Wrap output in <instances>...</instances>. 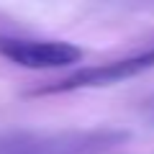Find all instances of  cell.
Returning a JSON list of instances; mask_svg holds the SVG:
<instances>
[{"label": "cell", "mask_w": 154, "mask_h": 154, "mask_svg": "<svg viewBox=\"0 0 154 154\" xmlns=\"http://www.w3.org/2000/svg\"><path fill=\"white\" fill-rule=\"evenodd\" d=\"M152 67H154V46L146 51H139V54L123 57V59H113L95 67H82L64 80L44 85L33 95H57V93H72V90H85V88H103V85H113V82H121V80H128V77H136Z\"/></svg>", "instance_id": "2"}, {"label": "cell", "mask_w": 154, "mask_h": 154, "mask_svg": "<svg viewBox=\"0 0 154 154\" xmlns=\"http://www.w3.org/2000/svg\"><path fill=\"white\" fill-rule=\"evenodd\" d=\"M128 139L126 131H21L0 139V154H105Z\"/></svg>", "instance_id": "1"}, {"label": "cell", "mask_w": 154, "mask_h": 154, "mask_svg": "<svg viewBox=\"0 0 154 154\" xmlns=\"http://www.w3.org/2000/svg\"><path fill=\"white\" fill-rule=\"evenodd\" d=\"M0 57L26 69H59L72 67L82 59V49L69 41L46 38H18L0 36Z\"/></svg>", "instance_id": "3"}]
</instances>
